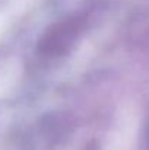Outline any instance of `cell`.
I'll return each instance as SVG.
<instances>
[{
  "instance_id": "cell-1",
  "label": "cell",
  "mask_w": 149,
  "mask_h": 150,
  "mask_svg": "<svg viewBox=\"0 0 149 150\" xmlns=\"http://www.w3.org/2000/svg\"><path fill=\"white\" fill-rule=\"evenodd\" d=\"M148 144H149V130H148Z\"/></svg>"
}]
</instances>
